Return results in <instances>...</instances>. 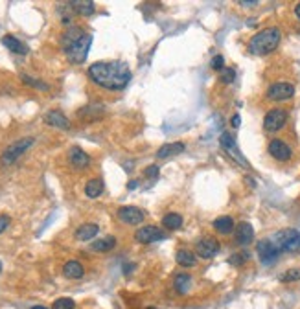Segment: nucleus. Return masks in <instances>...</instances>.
I'll use <instances>...</instances> for the list:
<instances>
[{
  "instance_id": "nucleus-22",
  "label": "nucleus",
  "mask_w": 300,
  "mask_h": 309,
  "mask_svg": "<svg viewBox=\"0 0 300 309\" xmlns=\"http://www.w3.org/2000/svg\"><path fill=\"white\" fill-rule=\"evenodd\" d=\"M173 287L179 295H186V293L190 291V287H192V276L186 273L177 274L173 280Z\"/></svg>"
},
{
  "instance_id": "nucleus-17",
  "label": "nucleus",
  "mask_w": 300,
  "mask_h": 309,
  "mask_svg": "<svg viewBox=\"0 0 300 309\" xmlns=\"http://www.w3.org/2000/svg\"><path fill=\"white\" fill-rule=\"evenodd\" d=\"M2 44H4L9 52H13V54H17V55H26L28 54V46L13 35H4L2 37Z\"/></svg>"
},
{
  "instance_id": "nucleus-2",
  "label": "nucleus",
  "mask_w": 300,
  "mask_h": 309,
  "mask_svg": "<svg viewBox=\"0 0 300 309\" xmlns=\"http://www.w3.org/2000/svg\"><path fill=\"white\" fill-rule=\"evenodd\" d=\"M92 44V35L85 33L81 28H68L63 35V50H65L66 57L74 65H81L87 55H89V48Z\"/></svg>"
},
{
  "instance_id": "nucleus-41",
  "label": "nucleus",
  "mask_w": 300,
  "mask_h": 309,
  "mask_svg": "<svg viewBox=\"0 0 300 309\" xmlns=\"http://www.w3.org/2000/svg\"><path fill=\"white\" fill-rule=\"evenodd\" d=\"M0 271H2V265H0Z\"/></svg>"
},
{
  "instance_id": "nucleus-8",
  "label": "nucleus",
  "mask_w": 300,
  "mask_h": 309,
  "mask_svg": "<svg viewBox=\"0 0 300 309\" xmlns=\"http://www.w3.org/2000/svg\"><path fill=\"white\" fill-rule=\"evenodd\" d=\"M256 252H258L262 263H265V265L275 263V261L278 260V256H280V250L276 249L275 243L271 241V239H262V241H258V245H256Z\"/></svg>"
},
{
  "instance_id": "nucleus-36",
  "label": "nucleus",
  "mask_w": 300,
  "mask_h": 309,
  "mask_svg": "<svg viewBox=\"0 0 300 309\" xmlns=\"http://www.w3.org/2000/svg\"><path fill=\"white\" fill-rule=\"evenodd\" d=\"M240 123H241L240 114H234V116H232V127H234V129H238V127H240Z\"/></svg>"
},
{
  "instance_id": "nucleus-12",
  "label": "nucleus",
  "mask_w": 300,
  "mask_h": 309,
  "mask_svg": "<svg viewBox=\"0 0 300 309\" xmlns=\"http://www.w3.org/2000/svg\"><path fill=\"white\" fill-rule=\"evenodd\" d=\"M219 144H221V147L225 149V151L230 153V157L234 158V160H238L241 166H247V168H249L247 160L241 157V151L238 149V146H236V140H234V136H232V134H230V133H223L221 138H219Z\"/></svg>"
},
{
  "instance_id": "nucleus-38",
  "label": "nucleus",
  "mask_w": 300,
  "mask_h": 309,
  "mask_svg": "<svg viewBox=\"0 0 300 309\" xmlns=\"http://www.w3.org/2000/svg\"><path fill=\"white\" fill-rule=\"evenodd\" d=\"M137 186H138V182H137V181H131V182H129V184H127V188H129V190H135V188H137Z\"/></svg>"
},
{
  "instance_id": "nucleus-5",
  "label": "nucleus",
  "mask_w": 300,
  "mask_h": 309,
  "mask_svg": "<svg viewBox=\"0 0 300 309\" xmlns=\"http://www.w3.org/2000/svg\"><path fill=\"white\" fill-rule=\"evenodd\" d=\"M33 146V138L28 136V138H22V140H17V142H13L11 146L6 147V151L2 153V164H13L17 160L20 155H24V151L28 147Z\"/></svg>"
},
{
  "instance_id": "nucleus-7",
  "label": "nucleus",
  "mask_w": 300,
  "mask_h": 309,
  "mask_svg": "<svg viewBox=\"0 0 300 309\" xmlns=\"http://www.w3.org/2000/svg\"><path fill=\"white\" fill-rule=\"evenodd\" d=\"M166 234H164L158 226L155 224H148V226H142V228H138L135 232V239L137 243H142V245H148V243H155L158 239H164Z\"/></svg>"
},
{
  "instance_id": "nucleus-15",
  "label": "nucleus",
  "mask_w": 300,
  "mask_h": 309,
  "mask_svg": "<svg viewBox=\"0 0 300 309\" xmlns=\"http://www.w3.org/2000/svg\"><path fill=\"white\" fill-rule=\"evenodd\" d=\"M234 236L238 245H249L254 239V228L251 223H240L234 228Z\"/></svg>"
},
{
  "instance_id": "nucleus-28",
  "label": "nucleus",
  "mask_w": 300,
  "mask_h": 309,
  "mask_svg": "<svg viewBox=\"0 0 300 309\" xmlns=\"http://www.w3.org/2000/svg\"><path fill=\"white\" fill-rule=\"evenodd\" d=\"M300 280V269H289L280 276V282L284 284H291V282H299Z\"/></svg>"
},
{
  "instance_id": "nucleus-31",
  "label": "nucleus",
  "mask_w": 300,
  "mask_h": 309,
  "mask_svg": "<svg viewBox=\"0 0 300 309\" xmlns=\"http://www.w3.org/2000/svg\"><path fill=\"white\" fill-rule=\"evenodd\" d=\"M20 78H22V81H24L26 85L35 87V89H41V91H48V85H46V83H41V81L30 78V76H20Z\"/></svg>"
},
{
  "instance_id": "nucleus-4",
  "label": "nucleus",
  "mask_w": 300,
  "mask_h": 309,
  "mask_svg": "<svg viewBox=\"0 0 300 309\" xmlns=\"http://www.w3.org/2000/svg\"><path fill=\"white\" fill-rule=\"evenodd\" d=\"M273 243L280 252H299L300 250V232L295 228L276 232L273 236Z\"/></svg>"
},
{
  "instance_id": "nucleus-19",
  "label": "nucleus",
  "mask_w": 300,
  "mask_h": 309,
  "mask_svg": "<svg viewBox=\"0 0 300 309\" xmlns=\"http://www.w3.org/2000/svg\"><path fill=\"white\" fill-rule=\"evenodd\" d=\"M186 149V146L182 142H171V144H164V146L158 147L156 151V157L158 158H168L173 157V155H180V153Z\"/></svg>"
},
{
  "instance_id": "nucleus-26",
  "label": "nucleus",
  "mask_w": 300,
  "mask_h": 309,
  "mask_svg": "<svg viewBox=\"0 0 300 309\" xmlns=\"http://www.w3.org/2000/svg\"><path fill=\"white\" fill-rule=\"evenodd\" d=\"M114 245H116V237L107 236V237H102V239H96V241L92 243V250H96V252H109L111 249H114Z\"/></svg>"
},
{
  "instance_id": "nucleus-37",
  "label": "nucleus",
  "mask_w": 300,
  "mask_h": 309,
  "mask_svg": "<svg viewBox=\"0 0 300 309\" xmlns=\"http://www.w3.org/2000/svg\"><path fill=\"white\" fill-rule=\"evenodd\" d=\"M256 4H258L256 0H252V2H245V0H241L240 2V6H256Z\"/></svg>"
},
{
  "instance_id": "nucleus-24",
  "label": "nucleus",
  "mask_w": 300,
  "mask_h": 309,
  "mask_svg": "<svg viewBox=\"0 0 300 309\" xmlns=\"http://www.w3.org/2000/svg\"><path fill=\"white\" fill-rule=\"evenodd\" d=\"M214 228H216L219 234H223V236H227V234H230V232L234 230V221H232V217H228V215H223V217H217L216 221H214Z\"/></svg>"
},
{
  "instance_id": "nucleus-3",
  "label": "nucleus",
  "mask_w": 300,
  "mask_h": 309,
  "mask_svg": "<svg viewBox=\"0 0 300 309\" xmlns=\"http://www.w3.org/2000/svg\"><path fill=\"white\" fill-rule=\"evenodd\" d=\"M280 39H282V31L278 30V28H275V26L265 28V30L258 31L251 39L249 52L254 55H267L271 52H275L276 46L280 44Z\"/></svg>"
},
{
  "instance_id": "nucleus-18",
  "label": "nucleus",
  "mask_w": 300,
  "mask_h": 309,
  "mask_svg": "<svg viewBox=\"0 0 300 309\" xmlns=\"http://www.w3.org/2000/svg\"><path fill=\"white\" fill-rule=\"evenodd\" d=\"M98 232H100V226H98V224L85 223L76 230V239H79V241H90V239H94V237L98 236Z\"/></svg>"
},
{
  "instance_id": "nucleus-29",
  "label": "nucleus",
  "mask_w": 300,
  "mask_h": 309,
  "mask_svg": "<svg viewBox=\"0 0 300 309\" xmlns=\"http://www.w3.org/2000/svg\"><path fill=\"white\" fill-rule=\"evenodd\" d=\"M219 79H221L225 85H230V83L236 79V70L234 68H230V67H225L221 70V74H219Z\"/></svg>"
},
{
  "instance_id": "nucleus-14",
  "label": "nucleus",
  "mask_w": 300,
  "mask_h": 309,
  "mask_svg": "<svg viewBox=\"0 0 300 309\" xmlns=\"http://www.w3.org/2000/svg\"><path fill=\"white\" fill-rule=\"evenodd\" d=\"M68 158H70V164H72L76 170H85L87 166L90 164V158L89 155L81 149V147L74 146L70 147V151H68Z\"/></svg>"
},
{
  "instance_id": "nucleus-30",
  "label": "nucleus",
  "mask_w": 300,
  "mask_h": 309,
  "mask_svg": "<svg viewBox=\"0 0 300 309\" xmlns=\"http://www.w3.org/2000/svg\"><path fill=\"white\" fill-rule=\"evenodd\" d=\"M52 309H76V304L72 298H57Z\"/></svg>"
},
{
  "instance_id": "nucleus-32",
  "label": "nucleus",
  "mask_w": 300,
  "mask_h": 309,
  "mask_svg": "<svg viewBox=\"0 0 300 309\" xmlns=\"http://www.w3.org/2000/svg\"><path fill=\"white\" fill-rule=\"evenodd\" d=\"M144 175L148 177V179H151V181H155V179H158V166H155V164H151V166H148L144 170Z\"/></svg>"
},
{
  "instance_id": "nucleus-40",
  "label": "nucleus",
  "mask_w": 300,
  "mask_h": 309,
  "mask_svg": "<svg viewBox=\"0 0 300 309\" xmlns=\"http://www.w3.org/2000/svg\"><path fill=\"white\" fill-rule=\"evenodd\" d=\"M31 309H46V308H42V306H35V308H31Z\"/></svg>"
},
{
  "instance_id": "nucleus-23",
  "label": "nucleus",
  "mask_w": 300,
  "mask_h": 309,
  "mask_svg": "<svg viewBox=\"0 0 300 309\" xmlns=\"http://www.w3.org/2000/svg\"><path fill=\"white\" fill-rule=\"evenodd\" d=\"M70 6L72 9L78 15H83V17H90L92 13L96 11V7H94V2H90V0H79V2H70Z\"/></svg>"
},
{
  "instance_id": "nucleus-13",
  "label": "nucleus",
  "mask_w": 300,
  "mask_h": 309,
  "mask_svg": "<svg viewBox=\"0 0 300 309\" xmlns=\"http://www.w3.org/2000/svg\"><path fill=\"white\" fill-rule=\"evenodd\" d=\"M118 219L126 224H140L144 221V212L137 206H122L118 210Z\"/></svg>"
},
{
  "instance_id": "nucleus-9",
  "label": "nucleus",
  "mask_w": 300,
  "mask_h": 309,
  "mask_svg": "<svg viewBox=\"0 0 300 309\" xmlns=\"http://www.w3.org/2000/svg\"><path fill=\"white\" fill-rule=\"evenodd\" d=\"M295 96V87L289 83H275L267 89V98L273 102H286Z\"/></svg>"
},
{
  "instance_id": "nucleus-39",
  "label": "nucleus",
  "mask_w": 300,
  "mask_h": 309,
  "mask_svg": "<svg viewBox=\"0 0 300 309\" xmlns=\"http://www.w3.org/2000/svg\"><path fill=\"white\" fill-rule=\"evenodd\" d=\"M295 15H297V17L300 18V2L297 4V6H295Z\"/></svg>"
},
{
  "instance_id": "nucleus-11",
  "label": "nucleus",
  "mask_w": 300,
  "mask_h": 309,
  "mask_svg": "<svg viewBox=\"0 0 300 309\" xmlns=\"http://www.w3.org/2000/svg\"><path fill=\"white\" fill-rule=\"evenodd\" d=\"M269 155L275 160H280V162H288L289 158H291V155H293V151H291V147L284 142V140H271L269 142Z\"/></svg>"
},
{
  "instance_id": "nucleus-34",
  "label": "nucleus",
  "mask_w": 300,
  "mask_h": 309,
  "mask_svg": "<svg viewBox=\"0 0 300 309\" xmlns=\"http://www.w3.org/2000/svg\"><path fill=\"white\" fill-rule=\"evenodd\" d=\"M223 65H225V59H223L221 55H216V57H214V59H212V68H214V70H223Z\"/></svg>"
},
{
  "instance_id": "nucleus-10",
  "label": "nucleus",
  "mask_w": 300,
  "mask_h": 309,
  "mask_svg": "<svg viewBox=\"0 0 300 309\" xmlns=\"http://www.w3.org/2000/svg\"><path fill=\"white\" fill-rule=\"evenodd\" d=\"M195 250H197V256L203 258V260H210L219 252V243L214 237H204V239H199L197 245H195Z\"/></svg>"
},
{
  "instance_id": "nucleus-21",
  "label": "nucleus",
  "mask_w": 300,
  "mask_h": 309,
  "mask_svg": "<svg viewBox=\"0 0 300 309\" xmlns=\"http://www.w3.org/2000/svg\"><path fill=\"white\" fill-rule=\"evenodd\" d=\"M63 274H65L66 278L79 280V278H83L85 269L79 261H68V263H65V267H63Z\"/></svg>"
},
{
  "instance_id": "nucleus-27",
  "label": "nucleus",
  "mask_w": 300,
  "mask_h": 309,
  "mask_svg": "<svg viewBox=\"0 0 300 309\" xmlns=\"http://www.w3.org/2000/svg\"><path fill=\"white\" fill-rule=\"evenodd\" d=\"M162 224L164 228H168V230H179L180 226H182V217H180V213L171 212L168 215H164Z\"/></svg>"
},
{
  "instance_id": "nucleus-20",
  "label": "nucleus",
  "mask_w": 300,
  "mask_h": 309,
  "mask_svg": "<svg viewBox=\"0 0 300 309\" xmlns=\"http://www.w3.org/2000/svg\"><path fill=\"white\" fill-rule=\"evenodd\" d=\"M175 260H177V263H179L180 267H184V269H190V267H193L195 263H197V258H195V254H193L192 250H188V249H179V250H177Z\"/></svg>"
},
{
  "instance_id": "nucleus-35",
  "label": "nucleus",
  "mask_w": 300,
  "mask_h": 309,
  "mask_svg": "<svg viewBox=\"0 0 300 309\" xmlns=\"http://www.w3.org/2000/svg\"><path fill=\"white\" fill-rule=\"evenodd\" d=\"M7 226H9V217L7 215H0V234L6 230Z\"/></svg>"
},
{
  "instance_id": "nucleus-6",
  "label": "nucleus",
  "mask_w": 300,
  "mask_h": 309,
  "mask_svg": "<svg viewBox=\"0 0 300 309\" xmlns=\"http://www.w3.org/2000/svg\"><path fill=\"white\" fill-rule=\"evenodd\" d=\"M288 121V110L286 109H271L264 118V127L269 133L280 131Z\"/></svg>"
},
{
  "instance_id": "nucleus-1",
  "label": "nucleus",
  "mask_w": 300,
  "mask_h": 309,
  "mask_svg": "<svg viewBox=\"0 0 300 309\" xmlns=\"http://www.w3.org/2000/svg\"><path fill=\"white\" fill-rule=\"evenodd\" d=\"M89 78L107 91H122L131 79V70L122 61H98L89 67Z\"/></svg>"
},
{
  "instance_id": "nucleus-16",
  "label": "nucleus",
  "mask_w": 300,
  "mask_h": 309,
  "mask_svg": "<svg viewBox=\"0 0 300 309\" xmlns=\"http://www.w3.org/2000/svg\"><path fill=\"white\" fill-rule=\"evenodd\" d=\"M44 121L48 123L50 127H57V129H70V121L66 118L61 110H50L44 116Z\"/></svg>"
},
{
  "instance_id": "nucleus-33",
  "label": "nucleus",
  "mask_w": 300,
  "mask_h": 309,
  "mask_svg": "<svg viewBox=\"0 0 300 309\" xmlns=\"http://www.w3.org/2000/svg\"><path fill=\"white\" fill-rule=\"evenodd\" d=\"M245 261H247V254H234L230 260H228V263H230V265L240 267V265H243Z\"/></svg>"
},
{
  "instance_id": "nucleus-25",
  "label": "nucleus",
  "mask_w": 300,
  "mask_h": 309,
  "mask_svg": "<svg viewBox=\"0 0 300 309\" xmlns=\"http://www.w3.org/2000/svg\"><path fill=\"white\" fill-rule=\"evenodd\" d=\"M85 194H87V197H90V199L100 197V195L103 194V181H100V179L89 181L87 182V186H85Z\"/></svg>"
}]
</instances>
